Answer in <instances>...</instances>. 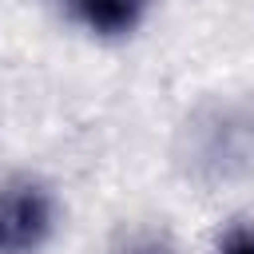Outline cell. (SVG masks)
<instances>
[{"mask_svg": "<svg viewBox=\"0 0 254 254\" xmlns=\"http://www.w3.org/2000/svg\"><path fill=\"white\" fill-rule=\"evenodd\" d=\"M218 254H254V222H238L222 234Z\"/></svg>", "mask_w": 254, "mask_h": 254, "instance_id": "3957f363", "label": "cell"}, {"mask_svg": "<svg viewBox=\"0 0 254 254\" xmlns=\"http://www.w3.org/2000/svg\"><path fill=\"white\" fill-rule=\"evenodd\" d=\"M75 8V16L91 28V32H103V36H123L139 24L147 0H67Z\"/></svg>", "mask_w": 254, "mask_h": 254, "instance_id": "7a4b0ae2", "label": "cell"}, {"mask_svg": "<svg viewBox=\"0 0 254 254\" xmlns=\"http://www.w3.org/2000/svg\"><path fill=\"white\" fill-rule=\"evenodd\" d=\"M131 254H171V250L159 242H139V246H131Z\"/></svg>", "mask_w": 254, "mask_h": 254, "instance_id": "277c9868", "label": "cell"}, {"mask_svg": "<svg viewBox=\"0 0 254 254\" xmlns=\"http://www.w3.org/2000/svg\"><path fill=\"white\" fill-rule=\"evenodd\" d=\"M52 234V198L36 183L0 187V254H36Z\"/></svg>", "mask_w": 254, "mask_h": 254, "instance_id": "6da1fadb", "label": "cell"}]
</instances>
